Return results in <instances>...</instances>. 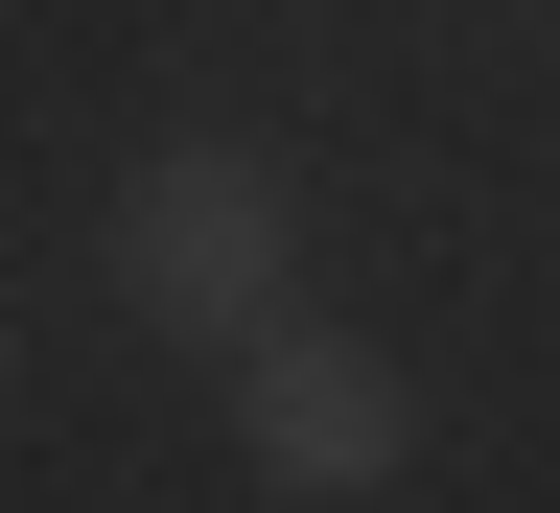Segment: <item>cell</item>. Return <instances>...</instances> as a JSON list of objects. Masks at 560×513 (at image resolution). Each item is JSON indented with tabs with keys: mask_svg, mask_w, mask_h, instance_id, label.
<instances>
[{
	"mask_svg": "<svg viewBox=\"0 0 560 513\" xmlns=\"http://www.w3.org/2000/svg\"><path fill=\"white\" fill-rule=\"evenodd\" d=\"M280 280H304V164H280V140H140V164H117V304L164 350L304 327Z\"/></svg>",
	"mask_w": 560,
	"mask_h": 513,
	"instance_id": "6da1fadb",
	"label": "cell"
},
{
	"mask_svg": "<svg viewBox=\"0 0 560 513\" xmlns=\"http://www.w3.org/2000/svg\"><path fill=\"white\" fill-rule=\"evenodd\" d=\"M234 444H257L280 513H350V490L420 467V374L350 350V327H257V350H234Z\"/></svg>",
	"mask_w": 560,
	"mask_h": 513,
	"instance_id": "7a4b0ae2",
	"label": "cell"
}]
</instances>
